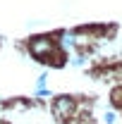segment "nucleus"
<instances>
[{"instance_id":"nucleus-5","label":"nucleus","mask_w":122,"mask_h":124,"mask_svg":"<svg viewBox=\"0 0 122 124\" xmlns=\"http://www.w3.org/2000/svg\"><path fill=\"white\" fill-rule=\"evenodd\" d=\"M72 64H74V67H81V64H84V57H81V55H74V57H72Z\"/></svg>"},{"instance_id":"nucleus-2","label":"nucleus","mask_w":122,"mask_h":124,"mask_svg":"<svg viewBox=\"0 0 122 124\" xmlns=\"http://www.w3.org/2000/svg\"><path fill=\"white\" fill-rule=\"evenodd\" d=\"M74 110H77V103H74V98H70V95H58L53 100V115L58 119H62V122H67L74 115Z\"/></svg>"},{"instance_id":"nucleus-1","label":"nucleus","mask_w":122,"mask_h":124,"mask_svg":"<svg viewBox=\"0 0 122 124\" xmlns=\"http://www.w3.org/2000/svg\"><path fill=\"white\" fill-rule=\"evenodd\" d=\"M53 50H55V43H53L48 36L34 38V41L29 43V53L34 55V57H36V60H43V62H48V60H50Z\"/></svg>"},{"instance_id":"nucleus-4","label":"nucleus","mask_w":122,"mask_h":124,"mask_svg":"<svg viewBox=\"0 0 122 124\" xmlns=\"http://www.w3.org/2000/svg\"><path fill=\"white\" fill-rule=\"evenodd\" d=\"M103 122L105 124H117V115H115L113 110H108L105 115H103Z\"/></svg>"},{"instance_id":"nucleus-3","label":"nucleus","mask_w":122,"mask_h":124,"mask_svg":"<svg viewBox=\"0 0 122 124\" xmlns=\"http://www.w3.org/2000/svg\"><path fill=\"white\" fill-rule=\"evenodd\" d=\"M46 74H41V77L36 79V93H38V95H43V93H46Z\"/></svg>"}]
</instances>
